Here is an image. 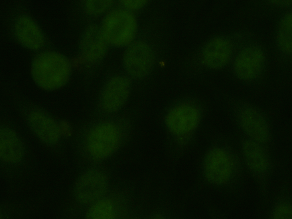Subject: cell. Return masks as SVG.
I'll use <instances>...</instances> for the list:
<instances>
[{
	"label": "cell",
	"instance_id": "obj_1",
	"mask_svg": "<svg viewBox=\"0 0 292 219\" xmlns=\"http://www.w3.org/2000/svg\"><path fill=\"white\" fill-rule=\"evenodd\" d=\"M129 121L124 117H98L83 126L77 137L80 155L94 164L114 155L125 144L129 135Z\"/></svg>",
	"mask_w": 292,
	"mask_h": 219
},
{
	"label": "cell",
	"instance_id": "obj_3",
	"mask_svg": "<svg viewBox=\"0 0 292 219\" xmlns=\"http://www.w3.org/2000/svg\"><path fill=\"white\" fill-rule=\"evenodd\" d=\"M74 68L72 60L56 50L45 49L32 59L31 74L36 84L51 91L62 88L69 82Z\"/></svg>",
	"mask_w": 292,
	"mask_h": 219
},
{
	"label": "cell",
	"instance_id": "obj_8",
	"mask_svg": "<svg viewBox=\"0 0 292 219\" xmlns=\"http://www.w3.org/2000/svg\"><path fill=\"white\" fill-rule=\"evenodd\" d=\"M244 41L239 35L213 37L203 46L197 56L199 66L206 69H222L232 64Z\"/></svg>",
	"mask_w": 292,
	"mask_h": 219
},
{
	"label": "cell",
	"instance_id": "obj_15",
	"mask_svg": "<svg viewBox=\"0 0 292 219\" xmlns=\"http://www.w3.org/2000/svg\"><path fill=\"white\" fill-rule=\"evenodd\" d=\"M126 198L117 193H108L88 207L85 216L88 219L126 218L130 214Z\"/></svg>",
	"mask_w": 292,
	"mask_h": 219
},
{
	"label": "cell",
	"instance_id": "obj_21",
	"mask_svg": "<svg viewBox=\"0 0 292 219\" xmlns=\"http://www.w3.org/2000/svg\"><path fill=\"white\" fill-rule=\"evenodd\" d=\"M122 7L133 13L143 8L147 3L144 0H125L120 2Z\"/></svg>",
	"mask_w": 292,
	"mask_h": 219
},
{
	"label": "cell",
	"instance_id": "obj_20",
	"mask_svg": "<svg viewBox=\"0 0 292 219\" xmlns=\"http://www.w3.org/2000/svg\"><path fill=\"white\" fill-rule=\"evenodd\" d=\"M271 219H292V204L287 197L281 198L276 202L270 215Z\"/></svg>",
	"mask_w": 292,
	"mask_h": 219
},
{
	"label": "cell",
	"instance_id": "obj_19",
	"mask_svg": "<svg viewBox=\"0 0 292 219\" xmlns=\"http://www.w3.org/2000/svg\"><path fill=\"white\" fill-rule=\"evenodd\" d=\"M115 3L111 0H84L81 3L85 15L91 19L102 18L114 7Z\"/></svg>",
	"mask_w": 292,
	"mask_h": 219
},
{
	"label": "cell",
	"instance_id": "obj_4",
	"mask_svg": "<svg viewBox=\"0 0 292 219\" xmlns=\"http://www.w3.org/2000/svg\"><path fill=\"white\" fill-rule=\"evenodd\" d=\"M238 154L229 146L214 145L207 151L202 162V173L207 182L218 186L229 185L240 173Z\"/></svg>",
	"mask_w": 292,
	"mask_h": 219
},
{
	"label": "cell",
	"instance_id": "obj_14",
	"mask_svg": "<svg viewBox=\"0 0 292 219\" xmlns=\"http://www.w3.org/2000/svg\"><path fill=\"white\" fill-rule=\"evenodd\" d=\"M27 123L40 140L52 147L57 145L62 139L58 121L43 109L35 107L26 114Z\"/></svg>",
	"mask_w": 292,
	"mask_h": 219
},
{
	"label": "cell",
	"instance_id": "obj_16",
	"mask_svg": "<svg viewBox=\"0 0 292 219\" xmlns=\"http://www.w3.org/2000/svg\"><path fill=\"white\" fill-rule=\"evenodd\" d=\"M241 151L245 163L252 174L259 179L265 178L271 167L266 145L246 138L242 142Z\"/></svg>",
	"mask_w": 292,
	"mask_h": 219
},
{
	"label": "cell",
	"instance_id": "obj_9",
	"mask_svg": "<svg viewBox=\"0 0 292 219\" xmlns=\"http://www.w3.org/2000/svg\"><path fill=\"white\" fill-rule=\"evenodd\" d=\"M267 57L264 48L251 41H244L237 51L232 63L234 76L243 81L250 82L260 78L267 66Z\"/></svg>",
	"mask_w": 292,
	"mask_h": 219
},
{
	"label": "cell",
	"instance_id": "obj_12",
	"mask_svg": "<svg viewBox=\"0 0 292 219\" xmlns=\"http://www.w3.org/2000/svg\"><path fill=\"white\" fill-rule=\"evenodd\" d=\"M239 125L248 138L266 145L270 141L269 123L265 115L249 104L242 103L236 110Z\"/></svg>",
	"mask_w": 292,
	"mask_h": 219
},
{
	"label": "cell",
	"instance_id": "obj_6",
	"mask_svg": "<svg viewBox=\"0 0 292 219\" xmlns=\"http://www.w3.org/2000/svg\"><path fill=\"white\" fill-rule=\"evenodd\" d=\"M132 79L125 73L109 76L100 90L96 106L98 117L115 115L127 102L131 92Z\"/></svg>",
	"mask_w": 292,
	"mask_h": 219
},
{
	"label": "cell",
	"instance_id": "obj_23",
	"mask_svg": "<svg viewBox=\"0 0 292 219\" xmlns=\"http://www.w3.org/2000/svg\"><path fill=\"white\" fill-rule=\"evenodd\" d=\"M268 3L273 6L279 7L288 8L291 7L292 0L268 1Z\"/></svg>",
	"mask_w": 292,
	"mask_h": 219
},
{
	"label": "cell",
	"instance_id": "obj_10",
	"mask_svg": "<svg viewBox=\"0 0 292 219\" xmlns=\"http://www.w3.org/2000/svg\"><path fill=\"white\" fill-rule=\"evenodd\" d=\"M157 60L156 53L149 44L143 41H134L123 54L125 73L132 80L144 79L152 72Z\"/></svg>",
	"mask_w": 292,
	"mask_h": 219
},
{
	"label": "cell",
	"instance_id": "obj_22",
	"mask_svg": "<svg viewBox=\"0 0 292 219\" xmlns=\"http://www.w3.org/2000/svg\"><path fill=\"white\" fill-rule=\"evenodd\" d=\"M62 139H66L70 137L72 134L73 127L71 124L65 120L58 121Z\"/></svg>",
	"mask_w": 292,
	"mask_h": 219
},
{
	"label": "cell",
	"instance_id": "obj_2",
	"mask_svg": "<svg viewBox=\"0 0 292 219\" xmlns=\"http://www.w3.org/2000/svg\"><path fill=\"white\" fill-rule=\"evenodd\" d=\"M203 116L202 105L195 98H181L169 107L164 123L168 132L180 149L184 148L191 142Z\"/></svg>",
	"mask_w": 292,
	"mask_h": 219
},
{
	"label": "cell",
	"instance_id": "obj_5",
	"mask_svg": "<svg viewBox=\"0 0 292 219\" xmlns=\"http://www.w3.org/2000/svg\"><path fill=\"white\" fill-rule=\"evenodd\" d=\"M109 47L129 45L134 41L137 25L133 13L122 7H114L102 19L99 25Z\"/></svg>",
	"mask_w": 292,
	"mask_h": 219
},
{
	"label": "cell",
	"instance_id": "obj_17",
	"mask_svg": "<svg viewBox=\"0 0 292 219\" xmlns=\"http://www.w3.org/2000/svg\"><path fill=\"white\" fill-rule=\"evenodd\" d=\"M0 158L3 163H20L24 157L25 147L17 132L9 126H0Z\"/></svg>",
	"mask_w": 292,
	"mask_h": 219
},
{
	"label": "cell",
	"instance_id": "obj_11",
	"mask_svg": "<svg viewBox=\"0 0 292 219\" xmlns=\"http://www.w3.org/2000/svg\"><path fill=\"white\" fill-rule=\"evenodd\" d=\"M108 177L100 167L88 168L79 178L76 185L75 194L80 205L87 207L109 192Z\"/></svg>",
	"mask_w": 292,
	"mask_h": 219
},
{
	"label": "cell",
	"instance_id": "obj_7",
	"mask_svg": "<svg viewBox=\"0 0 292 219\" xmlns=\"http://www.w3.org/2000/svg\"><path fill=\"white\" fill-rule=\"evenodd\" d=\"M109 47L99 25H88L81 36L78 55L72 60L74 67L88 73L92 72L103 62Z\"/></svg>",
	"mask_w": 292,
	"mask_h": 219
},
{
	"label": "cell",
	"instance_id": "obj_13",
	"mask_svg": "<svg viewBox=\"0 0 292 219\" xmlns=\"http://www.w3.org/2000/svg\"><path fill=\"white\" fill-rule=\"evenodd\" d=\"M13 36L23 47L35 52L46 49L47 39L35 21L30 15L21 13L13 19L12 25Z\"/></svg>",
	"mask_w": 292,
	"mask_h": 219
},
{
	"label": "cell",
	"instance_id": "obj_18",
	"mask_svg": "<svg viewBox=\"0 0 292 219\" xmlns=\"http://www.w3.org/2000/svg\"><path fill=\"white\" fill-rule=\"evenodd\" d=\"M292 16L291 10L283 13L278 21L276 33V42L278 49L287 57L292 56Z\"/></svg>",
	"mask_w": 292,
	"mask_h": 219
}]
</instances>
